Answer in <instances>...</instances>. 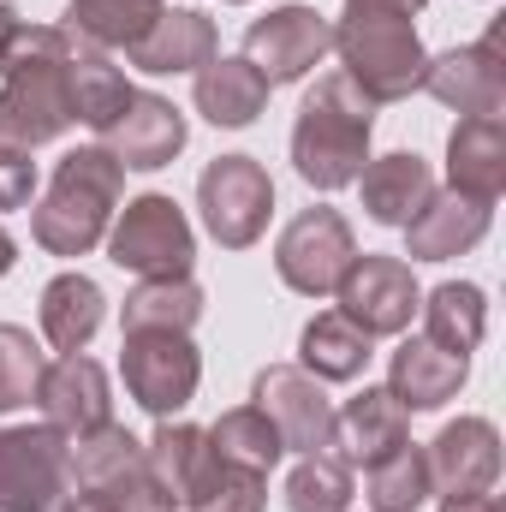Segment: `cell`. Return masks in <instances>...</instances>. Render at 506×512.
<instances>
[{
  "label": "cell",
  "mask_w": 506,
  "mask_h": 512,
  "mask_svg": "<svg viewBox=\"0 0 506 512\" xmlns=\"http://www.w3.org/2000/svg\"><path fill=\"white\" fill-rule=\"evenodd\" d=\"M72 54L78 42L60 24H18L0 54V143L42 149L78 126L72 102Z\"/></svg>",
  "instance_id": "obj_1"
},
{
  "label": "cell",
  "mask_w": 506,
  "mask_h": 512,
  "mask_svg": "<svg viewBox=\"0 0 506 512\" xmlns=\"http://www.w3.org/2000/svg\"><path fill=\"white\" fill-rule=\"evenodd\" d=\"M120 197H126V167L102 143H84V149L60 155V167L30 215V233L48 256H90L108 239Z\"/></svg>",
  "instance_id": "obj_2"
},
{
  "label": "cell",
  "mask_w": 506,
  "mask_h": 512,
  "mask_svg": "<svg viewBox=\"0 0 506 512\" xmlns=\"http://www.w3.org/2000/svg\"><path fill=\"white\" fill-rule=\"evenodd\" d=\"M370 131H376V102L346 78V72H328L298 120H292V167L310 191H340V185H358L364 161H370Z\"/></svg>",
  "instance_id": "obj_3"
},
{
  "label": "cell",
  "mask_w": 506,
  "mask_h": 512,
  "mask_svg": "<svg viewBox=\"0 0 506 512\" xmlns=\"http://www.w3.org/2000/svg\"><path fill=\"white\" fill-rule=\"evenodd\" d=\"M334 54H340V66H346V78H352L376 108L405 102L411 90H423L429 54H423L417 24L399 18V12H352V6H346V18L334 24Z\"/></svg>",
  "instance_id": "obj_4"
},
{
  "label": "cell",
  "mask_w": 506,
  "mask_h": 512,
  "mask_svg": "<svg viewBox=\"0 0 506 512\" xmlns=\"http://www.w3.org/2000/svg\"><path fill=\"white\" fill-rule=\"evenodd\" d=\"M102 245H108V262L137 274V280H179L197 262V233H191L185 209L161 191L131 197Z\"/></svg>",
  "instance_id": "obj_5"
},
{
  "label": "cell",
  "mask_w": 506,
  "mask_h": 512,
  "mask_svg": "<svg viewBox=\"0 0 506 512\" xmlns=\"http://www.w3.org/2000/svg\"><path fill=\"white\" fill-rule=\"evenodd\" d=\"M197 209L221 251H251L274 215V179L256 155H215L197 179Z\"/></svg>",
  "instance_id": "obj_6"
},
{
  "label": "cell",
  "mask_w": 506,
  "mask_h": 512,
  "mask_svg": "<svg viewBox=\"0 0 506 512\" xmlns=\"http://www.w3.org/2000/svg\"><path fill=\"white\" fill-rule=\"evenodd\" d=\"M358 239H352V221L328 203L304 209L286 221V233L274 239V274L280 286H292L298 298H334L340 274L352 268Z\"/></svg>",
  "instance_id": "obj_7"
},
{
  "label": "cell",
  "mask_w": 506,
  "mask_h": 512,
  "mask_svg": "<svg viewBox=\"0 0 506 512\" xmlns=\"http://www.w3.org/2000/svg\"><path fill=\"white\" fill-rule=\"evenodd\" d=\"M120 376H126V393L155 417H179L191 399H197V382H203V358L191 346V334H126L120 340Z\"/></svg>",
  "instance_id": "obj_8"
},
{
  "label": "cell",
  "mask_w": 506,
  "mask_h": 512,
  "mask_svg": "<svg viewBox=\"0 0 506 512\" xmlns=\"http://www.w3.org/2000/svg\"><path fill=\"white\" fill-rule=\"evenodd\" d=\"M66 435L54 423L0 429V512H54L72 495Z\"/></svg>",
  "instance_id": "obj_9"
},
{
  "label": "cell",
  "mask_w": 506,
  "mask_h": 512,
  "mask_svg": "<svg viewBox=\"0 0 506 512\" xmlns=\"http://www.w3.org/2000/svg\"><path fill=\"white\" fill-rule=\"evenodd\" d=\"M334 298H340V316L352 328H364L370 340H387V334L411 328V316L423 304V286H417V274H411L405 256L364 251V256H352V268L340 274Z\"/></svg>",
  "instance_id": "obj_10"
},
{
  "label": "cell",
  "mask_w": 506,
  "mask_h": 512,
  "mask_svg": "<svg viewBox=\"0 0 506 512\" xmlns=\"http://www.w3.org/2000/svg\"><path fill=\"white\" fill-rule=\"evenodd\" d=\"M328 48H334V24H328L316 6H304V0L262 12L251 30H245V60L262 72L268 90H274V84H298V78H310V72L322 66Z\"/></svg>",
  "instance_id": "obj_11"
},
{
  "label": "cell",
  "mask_w": 506,
  "mask_h": 512,
  "mask_svg": "<svg viewBox=\"0 0 506 512\" xmlns=\"http://www.w3.org/2000/svg\"><path fill=\"white\" fill-rule=\"evenodd\" d=\"M251 405L280 429L286 453H328L334 447V399L322 393L316 376H304L298 364H268L251 382Z\"/></svg>",
  "instance_id": "obj_12"
},
{
  "label": "cell",
  "mask_w": 506,
  "mask_h": 512,
  "mask_svg": "<svg viewBox=\"0 0 506 512\" xmlns=\"http://www.w3.org/2000/svg\"><path fill=\"white\" fill-rule=\"evenodd\" d=\"M501 30L506 18L489 24L483 42L471 48H447L423 66V90L453 108L459 120H489V114H506V60H501Z\"/></svg>",
  "instance_id": "obj_13"
},
{
  "label": "cell",
  "mask_w": 506,
  "mask_h": 512,
  "mask_svg": "<svg viewBox=\"0 0 506 512\" xmlns=\"http://www.w3.org/2000/svg\"><path fill=\"white\" fill-rule=\"evenodd\" d=\"M423 465H429V489L441 501L495 495V483H501V429L489 417H459L423 447Z\"/></svg>",
  "instance_id": "obj_14"
},
{
  "label": "cell",
  "mask_w": 506,
  "mask_h": 512,
  "mask_svg": "<svg viewBox=\"0 0 506 512\" xmlns=\"http://www.w3.org/2000/svg\"><path fill=\"white\" fill-rule=\"evenodd\" d=\"M96 137H102V149L120 167H131V173H161L185 149V114L167 96H155V90H131V102Z\"/></svg>",
  "instance_id": "obj_15"
},
{
  "label": "cell",
  "mask_w": 506,
  "mask_h": 512,
  "mask_svg": "<svg viewBox=\"0 0 506 512\" xmlns=\"http://www.w3.org/2000/svg\"><path fill=\"white\" fill-rule=\"evenodd\" d=\"M36 405H42V417H48L66 441H78V435H90V429L114 423L108 370H102L96 358H84V352H60V358L42 370Z\"/></svg>",
  "instance_id": "obj_16"
},
{
  "label": "cell",
  "mask_w": 506,
  "mask_h": 512,
  "mask_svg": "<svg viewBox=\"0 0 506 512\" xmlns=\"http://www.w3.org/2000/svg\"><path fill=\"white\" fill-rule=\"evenodd\" d=\"M495 203L459 197V191H435L411 221H405V256L411 262H453V256L477 251L489 239Z\"/></svg>",
  "instance_id": "obj_17"
},
{
  "label": "cell",
  "mask_w": 506,
  "mask_h": 512,
  "mask_svg": "<svg viewBox=\"0 0 506 512\" xmlns=\"http://www.w3.org/2000/svg\"><path fill=\"white\" fill-rule=\"evenodd\" d=\"M411 441V411L387 393V387H364L358 399H346L340 411H334V459L340 465H376V459H387L393 447H405Z\"/></svg>",
  "instance_id": "obj_18"
},
{
  "label": "cell",
  "mask_w": 506,
  "mask_h": 512,
  "mask_svg": "<svg viewBox=\"0 0 506 512\" xmlns=\"http://www.w3.org/2000/svg\"><path fill=\"white\" fill-rule=\"evenodd\" d=\"M221 54V36H215V18L197 12V6H161V18L149 24V36L131 48L126 60L149 78H173V72H197Z\"/></svg>",
  "instance_id": "obj_19"
},
{
  "label": "cell",
  "mask_w": 506,
  "mask_h": 512,
  "mask_svg": "<svg viewBox=\"0 0 506 512\" xmlns=\"http://www.w3.org/2000/svg\"><path fill=\"white\" fill-rule=\"evenodd\" d=\"M465 376H471V358L441 352V346L423 340V334L399 340V352L387 358V393H393L405 411H441V405L465 387Z\"/></svg>",
  "instance_id": "obj_20"
},
{
  "label": "cell",
  "mask_w": 506,
  "mask_h": 512,
  "mask_svg": "<svg viewBox=\"0 0 506 512\" xmlns=\"http://www.w3.org/2000/svg\"><path fill=\"white\" fill-rule=\"evenodd\" d=\"M447 191L495 203L506 191V120H459L447 131Z\"/></svg>",
  "instance_id": "obj_21"
},
{
  "label": "cell",
  "mask_w": 506,
  "mask_h": 512,
  "mask_svg": "<svg viewBox=\"0 0 506 512\" xmlns=\"http://www.w3.org/2000/svg\"><path fill=\"white\" fill-rule=\"evenodd\" d=\"M358 191H364V215H370L376 227H405V221L435 197V173H429V161H423V155L393 149V155L364 161Z\"/></svg>",
  "instance_id": "obj_22"
},
{
  "label": "cell",
  "mask_w": 506,
  "mask_h": 512,
  "mask_svg": "<svg viewBox=\"0 0 506 512\" xmlns=\"http://www.w3.org/2000/svg\"><path fill=\"white\" fill-rule=\"evenodd\" d=\"M191 102L209 126L221 131H245L268 108V84L245 54H215L209 66H197V84H191Z\"/></svg>",
  "instance_id": "obj_23"
},
{
  "label": "cell",
  "mask_w": 506,
  "mask_h": 512,
  "mask_svg": "<svg viewBox=\"0 0 506 512\" xmlns=\"http://www.w3.org/2000/svg\"><path fill=\"white\" fill-rule=\"evenodd\" d=\"M102 316H108V298H102V286H96L90 274L66 268V274H54V280L42 286L36 322H42V340H48L54 352H84V346L96 340Z\"/></svg>",
  "instance_id": "obj_24"
},
{
  "label": "cell",
  "mask_w": 506,
  "mask_h": 512,
  "mask_svg": "<svg viewBox=\"0 0 506 512\" xmlns=\"http://www.w3.org/2000/svg\"><path fill=\"white\" fill-rule=\"evenodd\" d=\"M376 340L364 334V328H352L340 310H322V316H310L304 322V334H298V370L304 376H316V382H358L364 370H370V352Z\"/></svg>",
  "instance_id": "obj_25"
},
{
  "label": "cell",
  "mask_w": 506,
  "mask_h": 512,
  "mask_svg": "<svg viewBox=\"0 0 506 512\" xmlns=\"http://www.w3.org/2000/svg\"><path fill=\"white\" fill-rule=\"evenodd\" d=\"M161 18L155 0H66V36L84 42V48H102V54H131L149 24Z\"/></svg>",
  "instance_id": "obj_26"
},
{
  "label": "cell",
  "mask_w": 506,
  "mask_h": 512,
  "mask_svg": "<svg viewBox=\"0 0 506 512\" xmlns=\"http://www.w3.org/2000/svg\"><path fill=\"white\" fill-rule=\"evenodd\" d=\"M417 310H423V340H435L441 352L471 358V352L483 346V334H489V298H483V286H471V280L435 286Z\"/></svg>",
  "instance_id": "obj_27"
},
{
  "label": "cell",
  "mask_w": 506,
  "mask_h": 512,
  "mask_svg": "<svg viewBox=\"0 0 506 512\" xmlns=\"http://www.w3.org/2000/svg\"><path fill=\"white\" fill-rule=\"evenodd\" d=\"M197 316H203V286L191 274H179V280H137L126 292V304H120V334H149V328L191 334Z\"/></svg>",
  "instance_id": "obj_28"
},
{
  "label": "cell",
  "mask_w": 506,
  "mask_h": 512,
  "mask_svg": "<svg viewBox=\"0 0 506 512\" xmlns=\"http://www.w3.org/2000/svg\"><path fill=\"white\" fill-rule=\"evenodd\" d=\"M179 507L191 512H268V477L245 471V465H227L221 453H203L191 489Z\"/></svg>",
  "instance_id": "obj_29"
},
{
  "label": "cell",
  "mask_w": 506,
  "mask_h": 512,
  "mask_svg": "<svg viewBox=\"0 0 506 512\" xmlns=\"http://www.w3.org/2000/svg\"><path fill=\"white\" fill-rule=\"evenodd\" d=\"M209 435V453H221L227 465H245V471H274L280 459H286V447H280V429L256 411V405H233V411H221L215 417V429H203Z\"/></svg>",
  "instance_id": "obj_30"
},
{
  "label": "cell",
  "mask_w": 506,
  "mask_h": 512,
  "mask_svg": "<svg viewBox=\"0 0 506 512\" xmlns=\"http://www.w3.org/2000/svg\"><path fill=\"white\" fill-rule=\"evenodd\" d=\"M203 453H209V435H203L197 423L167 417V423H155V435L143 441V471H149L173 501H185V489H191V477H197Z\"/></svg>",
  "instance_id": "obj_31"
},
{
  "label": "cell",
  "mask_w": 506,
  "mask_h": 512,
  "mask_svg": "<svg viewBox=\"0 0 506 512\" xmlns=\"http://www.w3.org/2000/svg\"><path fill=\"white\" fill-rule=\"evenodd\" d=\"M72 102H78V120L90 131H102L120 108H126L131 84H126V72L114 66V54L78 42V54H72Z\"/></svg>",
  "instance_id": "obj_32"
},
{
  "label": "cell",
  "mask_w": 506,
  "mask_h": 512,
  "mask_svg": "<svg viewBox=\"0 0 506 512\" xmlns=\"http://www.w3.org/2000/svg\"><path fill=\"white\" fill-rule=\"evenodd\" d=\"M435 489H429V465H423V447H393L387 459H376L370 471H364V501L370 512H417L429 501Z\"/></svg>",
  "instance_id": "obj_33"
},
{
  "label": "cell",
  "mask_w": 506,
  "mask_h": 512,
  "mask_svg": "<svg viewBox=\"0 0 506 512\" xmlns=\"http://www.w3.org/2000/svg\"><path fill=\"white\" fill-rule=\"evenodd\" d=\"M143 459V441L120 429V423H102V429H90V435H78L72 447H66V471H72V489H96V483H108V477H120L126 465Z\"/></svg>",
  "instance_id": "obj_34"
},
{
  "label": "cell",
  "mask_w": 506,
  "mask_h": 512,
  "mask_svg": "<svg viewBox=\"0 0 506 512\" xmlns=\"http://www.w3.org/2000/svg\"><path fill=\"white\" fill-rule=\"evenodd\" d=\"M352 495V465H340L334 453H304L286 477V512H346Z\"/></svg>",
  "instance_id": "obj_35"
},
{
  "label": "cell",
  "mask_w": 506,
  "mask_h": 512,
  "mask_svg": "<svg viewBox=\"0 0 506 512\" xmlns=\"http://www.w3.org/2000/svg\"><path fill=\"white\" fill-rule=\"evenodd\" d=\"M42 346L30 340V328L18 322H0V411H18V405H36V387H42Z\"/></svg>",
  "instance_id": "obj_36"
},
{
  "label": "cell",
  "mask_w": 506,
  "mask_h": 512,
  "mask_svg": "<svg viewBox=\"0 0 506 512\" xmlns=\"http://www.w3.org/2000/svg\"><path fill=\"white\" fill-rule=\"evenodd\" d=\"M78 495H90L96 512H179V501L143 471V459L126 465L120 477H108V483H96V489H78Z\"/></svg>",
  "instance_id": "obj_37"
},
{
  "label": "cell",
  "mask_w": 506,
  "mask_h": 512,
  "mask_svg": "<svg viewBox=\"0 0 506 512\" xmlns=\"http://www.w3.org/2000/svg\"><path fill=\"white\" fill-rule=\"evenodd\" d=\"M30 197H36V161H30V149L0 143V215L6 209H30Z\"/></svg>",
  "instance_id": "obj_38"
},
{
  "label": "cell",
  "mask_w": 506,
  "mask_h": 512,
  "mask_svg": "<svg viewBox=\"0 0 506 512\" xmlns=\"http://www.w3.org/2000/svg\"><path fill=\"white\" fill-rule=\"evenodd\" d=\"M352 12H399V18H411V12H423L429 0H346Z\"/></svg>",
  "instance_id": "obj_39"
},
{
  "label": "cell",
  "mask_w": 506,
  "mask_h": 512,
  "mask_svg": "<svg viewBox=\"0 0 506 512\" xmlns=\"http://www.w3.org/2000/svg\"><path fill=\"white\" fill-rule=\"evenodd\" d=\"M441 512H501V501L495 495H477V501H447Z\"/></svg>",
  "instance_id": "obj_40"
},
{
  "label": "cell",
  "mask_w": 506,
  "mask_h": 512,
  "mask_svg": "<svg viewBox=\"0 0 506 512\" xmlns=\"http://www.w3.org/2000/svg\"><path fill=\"white\" fill-rule=\"evenodd\" d=\"M18 24H24V18H18L6 0H0V54H6V42H12V30H18Z\"/></svg>",
  "instance_id": "obj_41"
},
{
  "label": "cell",
  "mask_w": 506,
  "mask_h": 512,
  "mask_svg": "<svg viewBox=\"0 0 506 512\" xmlns=\"http://www.w3.org/2000/svg\"><path fill=\"white\" fill-rule=\"evenodd\" d=\"M12 262H18V245H12V233H6V227H0V280H6V274H12Z\"/></svg>",
  "instance_id": "obj_42"
},
{
  "label": "cell",
  "mask_w": 506,
  "mask_h": 512,
  "mask_svg": "<svg viewBox=\"0 0 506 512\" xmlns=\"http://www.w3.org/2000/svg\"><path fill=\"white\" fill-rule=\"evenodd\" d=\"M54 512H96V501H90V495H78V489H72V495H66V501H60V507Z\"/></svg>",
  "instance_id": "obj_43"
},
{
  "label": "cell",
  "mask_w": 506,
  "mask_h": 512,
  "mask_svg": "<svg viewBox=\"0 0 506 512\" xmlns=\"http://www.w3.org/2000/svg\"><path fill=\"white\" fill-rule=\"evenodd\" d=\"M227 6H245V0H227Z\"/></svg>",
  "instance_id": "obj_44"
},
{
  "label": "cell",
  "mask_w": 506,
  "mask_h": 512,
  "mask_svg": "<svg viewBox=\"0 0 506 512\" xmlns=\"http://www.w3.org/2000/svg\"><path fill=\"white\" fill-rule=\"evenodd\" d=\"M155 6H161V0H155Z\"/></svg>",
  "instance_id": "obj_45"
}]
</instances>
